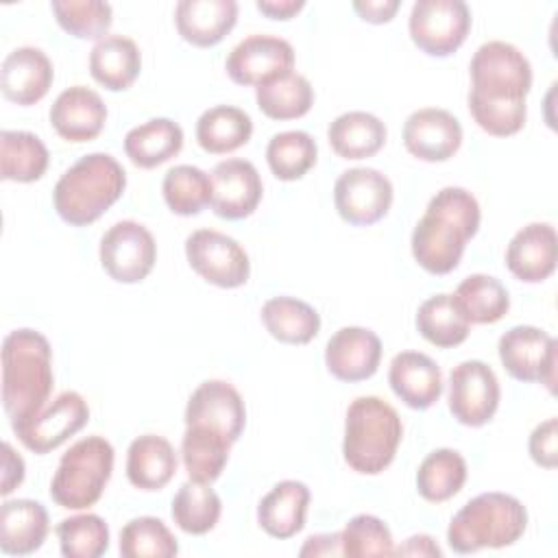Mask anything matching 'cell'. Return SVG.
Returning <instances> with one entry per match:
<instances>
[{
    "label": "cell",
    "mask_w": 558,
    "mask_h": 558,
    "mask_svg": "<svg viewBox=\"0 0 558 558\" xmlns=\"http://www.w3.org/2000/svg\"><path fill=\"white\" fill-rule=\"evenodd\" d=\"M177 451L163 436H137L126 451V477L140 490H161L177 473Z\"/></svg>",
    "instance_id": "cell-28"
},
{
    "label": "cell",
    "mask_w": 558,
    "mask_h": 558,
    "mask_svg": "<svg viewBox=\"0 0 558 558\" xmlns=\"http://www.w3.org/2000/svg\"><path fill=\"white\" fill-rule=\"evenodd\" d=\"M163 201L177 216H196L211 203V177L190 163L174 166L161 183Z\"/></svg>",
    "instance_id": "cell-41"
},
{
    "label": "cell",
    "mask_w": 558,
    "mask_h": 558,
    "mask_svg": "<svg viewBox=\"0 0 558 558\" xmlns=\"http://www.w3.org/2000/svg\"><path fill=\"white\" fill-rule=\"evenodd\" d=\"M381 362V340L366 327H342L325 347L327 371L340 381H364L373 377Z\"/></svg>",
    "instance_id": "cell-19"
},
{
    "label": "cell",
    "mask_w": 558,
    "mask_h": 558,
    "mask_svg": "<svg viewBox=\"0 0 558 558\" xmlns=\"http://www.w3.org/2000/svg\"><path fill=\"white\" fill-rule=\"evenodd\" d=\"M558 240L556 229L549 222H530L519 229L508 248L506 266L508 270L525 283H541L549 279L556 270Z\"/></svg>",
    "instance_id": "cell-21"
},
{
    "label": "cell",
    "mask_w": 558,
    "mask_h": 558,
    "mask_svg": "<svg viewBox=\"0 0 558 558\" xmlns=\"http://www.w3.org/2000/svg\"><path fill=\"white\" fill-rule=\"evenodd\" d=\"M418 333L440 349H451L469 338L471 323L462 316L451 294H434L416 310Z\"/></svg>",
    "instance_id": "cell-37"
},
{
    "label": "cell",
    "mask_w": 558,
    "mask_h": 558,
    "mask_svg": "<svg viewBox=\"0 0 558 558\" xmlns=\"http://www.w3.org/2000/svg\"><path fill=\"white\" fill-rule=\"evenodd\" d=\"M238 22L235 0H181L174 7L179 35L198 48L220 44Z\"/></svg>",
    "instance_id": "cell-24"
},
{
    "label": "cell",
    "mask_w": 558,
    "mask_h": 558,
    "mask_svg": "<svg viewBox=\"0 0 558 558\" xmlns=\"http://www.w3.org/2000/svg\"><path fill=\"white\" fill-rule=\"evenodd\" d=\"M231 440L203 425H185L181 440V458L187 477L201 484H211L227 466Z\"/></svg>",
    "instance_id": "cell-33"
},
{
    "label": "cell",
    "mask_w": 558,
    "mask_h": 558,
    "mask_svg": "<svg viewBox=\"0 0 558 558\" xmlns=\"http://www.w3.org/2000/svg\"><path fill=\"white\" fill-rule=\"evenodd\" d=\"M190 268L211 286L240 288L248 281L251 262L238 240L214 229H196L185 240Z\"/></svg>",
    "instance_id": "cell-9"
},
{
    "label": "cell",
    "mask_w": 558,
    "mask_h": 558,
    "mask_svg": "<svg viewBox=\"0 0 558 558\" xmlns=\"http://www.w3.org/2000/svg\"><path fill=\"white\" fill-rule=\"evenodd\" d=\"M558 342L543 329L517 325L499 338V360L510 377L519 381H541L549 392L556 384Z\"/></svg>",
    "instance_id": "cell-11"
},
{
    "label": "cell",
    "mask_w": 558,
    "mask_h": 558,
    "mask_svg": "<svg viewBox=\"0 0 558 558\" xmlns=\"http://www.w3.org/2000/svg\"><path fill=\"white\" fill-rule=\"evenodd\" d=\"M395 554H399V556H442L440 547L427 534L410 536L401 547L395 549Z\"/></svg>",
    "instance_id": "cell-52"
},
{
    "label": "cell",
    "mask_w": 558,
    "mask_h": 558,
    "mask_svg": "<svg viewBox=\"0 0 558 558\" xmlns=\"http://www.w3.org/2000/svg\"><path fill=\"white\" fill-rule=\"evenodd\" d=\"M388 384L392 392L412 410H427L442 395L440 366L429 355L418 351H401L392 357Z\"/></svg>",
    "instance_id": "cell-23"
},
{
    "label": "cell",
    "mask_w": 558,
    "mask_h": 558,
    "mask_svg": "<svg viewBox=\"0 0 558 558\" xmlns=\"http://www.w3.org/2000/svg\"><path fill=\"white\" fill-rule=\"evenodd\" d=\"M54 532L65 558H98L109 549V525L92 512L63 519Z\"/></svg>",
    "instance_id": "cell-43"
},
{
    "label": "cell",
    "mask_w": 558,
    "mask_h": 558,
    "mask_svg": "<svg viewBox=\"0 0 558 558\" xmlns=\"http://www.w3.org/2000/svg\"><path fill=\"white\" fill-rule=\"evenodd\" d=\"M46 144L28 131L0 133V177L4 181L33 183L46 174L48 168Z\"/></svg>",
    "instance_id": "cell-35"
},
{
    "label": "cell",
    "mask_w": 558,
    "mask_h": 558,
    "mask_svg": "<svg viewBox=\"0 0 558 558\" xmlns=\"http://www.w3.org/2000/svg\"><path fill=\"white\" fill-rule=\"evenodd\" d=\"M458 310L471 325H490L510 310V296L504 283L490 275H469L451 294Z\"/></svg>",
    "instance_id": "cell-34"
},
{
    "label": "cell",
    "mask_w": 558,
    "mask_h": 558,
    "mask_svg": "<svg viewBox=\"0 0 558 558\" xmlns=\"http://www.w3.org/2000/svg\"><path fill=\"white\" fill-rule=\"evenodd\" d=\"M527 527L525 506L506 493H482L466 501L451 519L447 543L458 554L484 547L501 549L517 543Z\"/></svg>",
    "instance_id": "cell-5"
},
{
    "label": "cell",
    "mask_w": 558,
    "mask_h": 558,
    "mask_svg": "<svg viewBox=\"0 0 558 558\" xmlns=\"http://www.w3.org/2000/svg\"><path fill=\"white\" fill-rule=\"evenodd\" d=\"M532 460L543 469H556L558 464V421L549 416L547 421L538 423L530 434L527 442Z\"/></svg>",
    "instance_id": "cell-47"
},
{
    "label": "cell",
    "mask_w": 558,
    "mask_h": 558,
    "mask_svg": "<svg viewBox=\"0 0 558 558\" xmlns=\"http://www.w3.org/2000/svg\"><path fill=\"white\" fill-rule=\"evenodd\" d=\"M469 98L499 105H521L532 87L527 57L508 41H486L471 59Z\"/></svg>",
    "instance_id": "cell-7"
},
{
    "label": "cell",
    "mask_w": 558,
    "mask_h": 558,
    "mask_svg": "<svg viewBox=\"0 0 558 558\" xmlns=\"http://www.w3.org/2000/svg\"><path fill=\"white\" fill-rule=\"evenodd\" d=\"M220 512H222V504L216 490L209 488V484H201L194 480H187L185 484H181L170 508V514L177 527L194 536H201L214 530L220 519Z\"/></svg>",
    "instance_id": "cell-39"
},
{
    "label": "cell",
    "mask_w": 558,
    "mask_h": 558,
    "mask_svg": "<svg viewBox=\"0 0 558 558\" xmlns=\"http://www.w3.org/2000/svg\"><path fill=\"white\" fill-rule=\"evenodd\" d=\"M185 425L209 427L235 442L246 425L244 401L229 381L207 379L187 399Z\"/></svg>",
    "instance_id": "cell-16"
},
{
    "label": "cell",
    "mask_w": 558,
    "mask_h": 558,
    "mask_svg": "<svg viewBox=\"0 0 558 558\" xmlns=\"http://www.w3.org/2000/svg\"><path fill=\"white\" fill-rule=\"evenodd\" d=\"M318 159V146L305 131H283L270 137L266 161L279 181H296L305 177Z\"/></svg>",
    "instance_id": "cell-40"
},
{
    "label": "cell",
    "mask_w": 558,
    "mask_h": 558,
    "mask_svg": "<svg viewBox=\"0 0 558 558\" xmlns=\"http://www.w3.org/2000/svg\"><path fill=\"white\" fill-rule=\"evenodd\" d=\"M469 111L475 124L495 137H510L519 133L527 118L525 102L521 105H499V102H484L469 98Z\"/></svg>",
    "instance_id": "cell-46"
},
{
    "label": "cell",
    "mask_w": 558,
    "mask_h": 558,
    "mask_svg": "<svg viewBox=\"0 0 558 558\" xmlns=\"http://www.w3.org/2000/svg\"><path fill=\"white\" fill-rule=\"evenodd\" d=\"M54 78L48 54L35 46H22L11 50L0 68L2 96L20 107L39 102Z\"/></svg>",
    "instance_id": "cell-20"
},
{
    "label": "cell",
    "mask_w": 558,
    "mask_h": 558,
    "mask_svg": "<svg viewBox=\"0 0 558 558\" xmlns=\"http://www.w3.org/2000/svg\"><path fill=\"white\" fill-rule=\"evenodd\" d=\"M294 68L292 46L275 35H251L227 57L225 70L238 85L259 87Z\"/></svg>",
    "instance_id": "cell-14"
},
{
    "label": "cell",
    "mask_w": 558,
    "mask_h": 558,
    "mask_svg": "<svg viewBox=\"0 0 558 558\" xmlns=\"http://www.w3.org/2000/svg\"><path fill=\"white\" fill-rule=\"evenodd\" d=\"M408 31L425 54L449 57L471 31V11L462 0H418L412 4Z\"/></svg>",
    "instance_id": "cell-8"
},
{
    "label": "cell",
    "mask_w": 558,
    "mask_h": 558,
    "mask_svg": "<svg viewBox=\"0 0 558 558\" xmlns=\"http://www.w3.org/2000/svg\"><path fill=\"white\" fill-rule=\"evenodd\" d=\"M266 331L283 344H307L320 331V314L294 296H272L262 305Z\"/></svg>",
    "instance_id": "cell-31"
},
{
    "label": "cell",
    "mask_w": 558,
    "mask_h": 558,
    "mask_svg": "<svg viewBox=\"0 0 558 558\" xmlns=\"http://www.w3.org/2000/svg\"><path fill=\"white\" fill-rule=\"evenodd\" d=\"M310 506V488L296 480H283L262 497L257 506V523L272 538H292L305 525Z\"/></svg>",
    "instance_id": "cell-25"
},
{
    "label": "cell",
    "mask_w": 558,
    "mask_h": 558,
    "mask_svg": "<svg viewBox=\"0 0 558 558\" xmlns=\"http://www.w3.org/2000/svg\"><path fill=\"white\" fill-rule=\"evenodd\" d=\"M120 554L122 558H170L179 554V543L161 519L137 517L120 532Z\"/></svg>",
    "instance_id": "cell-42"
},
{
    "label": "cell",
    "mask_w": 558,
    "mask_h": 558,
    "mask_svg": "<svg viewBox=\"0 0 558 558\" xmlns=\"http://www.w3.org/2000/svg\"><path fill=\"white\" fill-rule=\"evenodd\" d=\"M253 135V120L231 105H216L196 120V142L205 153L227 155L242 148Z\"/></svg>",
    "instance_id": "cell-32"
},
{
    "label": "cell",
    "mask_w": 558,
    "mask_h": 558,
    "mask_svg": "<svg viewBox=\"0 0 558 558\" xmlns=\"http://www.w3.org/2000/svg\"><path fill=\"white\" fill-rule=\"evenodd\" d=\"M301 556H342V541L340 534H316L305 541L299 551Z\"/></svg>",
    "instance_id": "cell-50"
},
{
    "label": "cell",
    "mask_w": 558,
    "mask_h": 558,
    "mask_svg": "<svg viewBox=\"0 0 558 558\" xmlns=\"http://www.w3.org/2000/svg\"><path fill=\"white\" fill-rule=\"evenodd\" d=\"M111 471V442L102 436L81 438L61 456L50 482V497L61 508L85 510L102 497Z\"/></svg>",
    "instance_id": "cell-6"
},
{
    "label": "cell",
    "mask_w": 558,
    "mask_h": 558,
    "mask_svg": "<svg viewBox=\"0 0 558 558\" xmlns=\"http://www.w3.org/2000/svg\"><path fill=\"white\" fill-rule=\"evenodd\" d=\"M98 255L105 272L113 281L140 283L150 275L157 262V244L144 225L120 220L102 235Z\"/></svg>",
    "instance_id": "cell-10"
},
{
    "label": "cell",
    "mask_w": 558,
    "mask_h": 558,
    "mask_svg": "<svg viewBox=\"0 0 558 558\" xmlns=\"http://www.w3.org/2000/svg\"><path fill=\"white\" fill-rule=\"evenodd\" d=\"M57 24L76 39H102L113 22L109 2L100 0H52Z\"/></svg>",
    "instance_id": "cell-44"
},
{
    "label": "cell",
    "mask_w": 558,
    "mask_h": 558,
    "mask_svg": "<svg viewBox=\"0 0 558 558\" xmlns=\"http://www.w3.org/2000/svg\"><path fill=\"white\" fill-rule=\"evenodd\" d=\"M211 211L225 220L251 216L264 194L257 168L246 159H225L211 170Z\"/></svg>",
    "instance_id": "cell-17"
},
{
    "label": "cell",
    "mask_w": 558,
    "mask_h": 558,
    "mask_svg": "<svg viewBox=\"0 0 558 558\" xmlns=\"http://www.w3.org/2000/svg\"><path fill=\"white\" fill-rule=\"evenodd\" d=\"M403 436L397 410L379 397H357L344 416V462L362 475H377L390 466Z\"/></svg>",
    "instance_id": "cell-4"
},
{
    "label": "cell",
    "mask_w": 558,
    "mask_h": 558,
    "mask_svg": "<svg viewBox=\"0 0 558 558\" xmlns=\"http://www.w3.org/2000/svg\"><path fill=\"white\" fill-rule=\"evenodd\" d=\"M403 144L421 161H447L462 144V126L447 109H416L403 124Z\"/></svg>",
    "instance_id": "cell-18"
},
{
    "label": "cell",
    "mask_w": 558,
    "mask_h": 558,
    "mask_svg": "<svg viewBox=\"0 0 558 558\" xmlns=\"http://www.w3.org/2000/svg\"><path fill=\"white\" fill-rule=\"evenodd\" d=\"M54 386L52 349L44 333L15 329L2 342V408L15 429L33 421Z\"/></svg>",
    "instance_id": "cell-2"
},
{
    "label": "cell",
    "mask_w": 558,
    "mask_h": 558,
    "mask_svg": "<svg viewBox=\"0 0 558 558\" xmlns=\"http://www.w3.org/2000/svg\"><path fill=\"white\" fill-rule=\"evenodd\" d=\"M126 172L116 157L92 153L70 166L52 190V203L63 222L87 227L96 222L124 192Z\"/></svg>",
    "instance_id": "cell-3"
},
{
    "label": "cell",
    "mask_w": 558,
    "mask_h": 558,
    "mask_svg": "<svg viewBox=\"0 0 558 558\" xmlns=\"http://www.w3.org/2000/svg\"><path fill=\"white\" fill-rule=\"evenodd\" d=\"M499 381L482 360L460 362L449 375V412L466 427L486 425L499 408Z\"/></svg>",
    "instance_id": "cell-12"
},
{
    "label": "cell",
    "mask_w": 558,
    "mask_h": 558,
    "mask_svg": "<svg viewBox=\"0 0 558 558\" xmlns=\"http://www.w3.org/2000/svg\"><path fill=\"white\" fill-rule=\"evenodd\" d=\"M87 401L78 392L65 390L50 405H46L33 421L15 429V436L28 451L44 456L57 449L76 432H81L87 425Z\"/></svg>",
    "instance_id": "cell-15"
},
{
    "label": "cell",
    "mask_w": 558,
    "mask_h": 558,
    "mask_svg": "<svg viewBox=\"0 0 558 558\" xmlns=\"http://www.w3.org/2000/svg\"><path fill=\"white\" fill-rule=\"evenodd\" d=\"M255 7L270 20H290L305 7V0H257Z\"/></svg>",
    "instance_id": "cell-51"
},
{
    "label": "cell",
    "mask_w": 558,
    "mask_h": 558,
    "mask_svg": "<svg viewBox=\"0 0 558 558\" xmlns=\"http://www.w3.org/2000/svg\"><path fill=\"white\" fill-rule=\"evenodd\" d=\"M142 70L137 44L124 35H105L89 52V74L109 92L129 89Z\"/></svg>",
    "instance_id": "cell-27"
},
{
    "label": "cell",
    "mask_w": 558,
    "mask_h": 558,
    "mask_svg": "<svg viewBox=\"0 0 558 558\" xmlns=\"http://www.w3.org/2000/svg\"><path fill=\"white\" fill-rule=\"evenodd\" d=\"M386 124L368 111L340 113L327 129L333 153L342 159H366L377 155L386 144Z\"/></svg>",
    "instance_id": "cell-30"
},
{
    "label": "cell",
    "mask_w": 558,
    "mask_h": 558,
    "mask_svg": "<svg viewBox=\"0 0 558 558\" xmlns=\"http://www.w3.org/2000/svg\"><path fill=\"white\" fill-rule=\"evenodd\" d=\"M401 2L399 0H360L353 2V11L371 24H386L395 17V13L399 11Z\"/></svg>",
    "instance_id": "cell-48"
},
{
    "label": "cell",
    "mask_w": 558,
    "mask_h": 558,
    "mask_svg": "<svg viewBox=\"0 0 558 558\" xmlns=\"http://www.w3.org/2000/svg\"><path fill=\"white\" fill-rule=\"evenodd\" d=\"M183 148V131L170 118H153L140 126H133L124 135V153L133 166L150 170L172 157Z\"/></svg>",
    "instance_id": "cell-29"
},
{
    "label": "cell",
    "mask_w": 558,
    "mask_h": 558,
    "mask_svg": "<svg viewBox=\"0 0 558 558\" xmlns=\"http://www.w3.org/2000/svg\"><path fill=\"white\" fill-rule=\"evenodd\" d=\"M107 122V107L94 89L72 85L63 89L50 107V124L68 142L96 140Z\"/></svg>",
    "instance_id": "cell-22"
},
{
    "label": "cell",
    "mask_w": 558,
    "mask_h": 558,
    "mask_svg": "<svg viewBox=\"0 0 558 558\" xmlns=\"http://www.w3.org/2000/svg\"><path fill=\"white\" fill-rule=\"evenodd\" d=\"M2 486L0 495L7 497L11 490H15L24 480V460L13 451L9 442L2 445Z\"/></svg>",
    "instance_id": "cell-49"
},
{
    "label": "cell",
    "mask_w": 558,
    "mask_h": 558,
    "mask_svg": "<svg viewBox=\"0 0 558 558\" xmlns=\"http://www.w3.org/2000/svg\"><path fill=\"white\" fill-rule=\"evenodd\" d=\"M477 198L464 187H442L436 192L423 218L412 231V255L432 275H447L458 268L466 242L480 229Z\"/></svg>",
    "instance_id": "cell-1"
},
{
    "label": "cell",
    "mask_w": 558,
    "mask_h": 558,
    "mask_svg": "<svg viewBox=\"0 0 558 558\" xmlns=\"http://www.w3.org/2000/svg\"><path fill=\"white\" fill-rule=\"evenodd\" d=\"M392 183L375 168L344 170L333 185V205L340 218L355 227L379 222L392 205Z\"/></svg>",
    "instance_id": "cell-13"
},
{
    "label": "cell",
    "mask_w": 558,
    "mask_h": 558,
    "mask_svg": "<svg viewBox=\"0 0 558 558\" xmlns=\"http://www.w3.org/2000/svg\"><path fill=\"white\" fill-rule=\"evenodd\" d=\"M255 100L259 111L270 120H296L312 109L314 89L303 74L290 70L255 87Z\"/></svg>",
    "instance_id": "cell-36"
},
{
    "label": "cell",
    "mask_w": 558,
    "mask_h": 558,
    "mask_svg": "<svg viewBox=\"0 0 558 558\" xmlns=\"http://www.w3.org/2000/svg\"><path fill=\"white\" fill-rule=\"evenodd\" d=\"M466 482V460L456 449L432 451L416 471V490L432 504H442L460 493Z\"/></svg>",
    "instance_id": "cell-38"
},
{
    "label": "cell",
    "mask_w": 558,
    "mask_h": 558,
    "mask_svg": "<svg viewBox=\"0 0 558 558\" xmlns=\"http://www.w3.org/2000/svg\"><path fill=\"white\" fill-rule=\"evenodd\" d=\"M342 556H392L395 543L388 525L373 514L353 517L340 532Z\"/></svg>",
    "instance_id": "cell-45"
},
{
    "label": "cell",
    "mask_w": 558,
    "mask_h": 558,
    "mask_svg": "<svg viewBox=\"0 0 558 558\" xmlns=\"http://www.w3.org/2000/svg\"><path fill=\"white\" fill-rule=\"evenodd\" d=\"M48 512L35 499H7L0 508V549L9 556L37 551L48 536Z\"/></svg>",
    "instance_id": "cell-26"
}]
</instances>
